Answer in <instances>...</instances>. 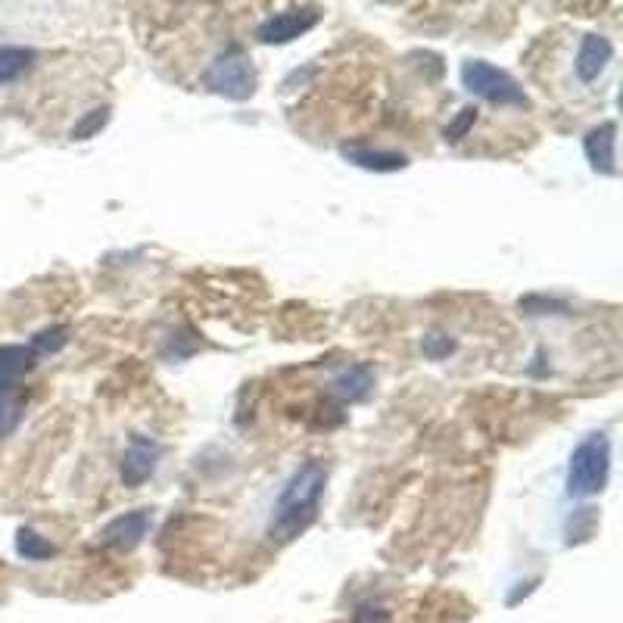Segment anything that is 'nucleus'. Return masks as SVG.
<instances>
[{
  "label": "nucleus",
  "instance_id": "1",
  "mask_svg": "<svg viewBox=\"0 0 623 623\" xmlns=\"http://www.w3.org/2000/svg\"><path fill=\"white\" fill-rule=\"evenodd\" d=\"M324 486H327V464L322 459L302 462L287 477L278 499H275L272 518H268V537L275 543H293L319 521Z\"/></svg>",
  "mask_w": 623,
  "mask_h": 623
},
{
  "label": "nucleus",
  "instance_id": "2",
  "mask_svg": "<svg viewBox=\"0 0 623 623\" xmlns=\"http://www.w3.org/2000/svg\"><path fill=\"white\" fill-rule=\"evenodd\" d=\"M611 481V437L604 430L586 434L574 446L567 459V496L570 499H592L602 496Z\"/></svg>",
  "mask_w": 623,
  "mask_h": 623
},
{
  "label": "nucleus",
  "instance_id": "3",
  "mask_svg": "<svg viewBox=\"0 0 623 623\" xmlns=\"http://www.w3.org/2000/svg\"><path fill=\"white\" fill-rule=\"evenodd\" d=\"M203 84H206V91L219 94L224 101L243 103L256 94L259 76H256V66L246 57L241 44H231L221 54H216L212 62L203 69Z\"/></svg>",
  "mask_w": 623,
  "mask_h": 623
},
{
  "label": "nucleus",
  "instance_id": "4",
  "mask_svg": "<svg viewBox=\"0 0 623 623\" xmlns=\"http://www.w3.org/2000/svg\"><path fill=\"white\" fill-rule=\"evenodd\" d=\"M462 88L468 94L481 97L496 106H515V109H527L530 97L518 81L511 79L505 69L493 66L486 60H464L462 62Z\"/></svg>",
  "mask_w": 623,
  "mask_h": 623
},
{
  "label": "nucleus",
  "instance_id": "5",
  "mask_svg": "<svg viewBox=\"0 0 623 623\" xmlns=\"http://www.w3.org/2000/svg\"><path fill=\"white\" fill-rule=\"evenodd\" d=\"M322 22V10L319 7H290V10H281V13H272L259 22L256 28V38L262 44H290V41L302 38L305 32H312L315 25Z\"/></svg>",
  "mask_w": 623,
  "mask_h": 623
},
{
  "label": "nucleus",
  "instance_id": "6",
  "mask_svg": "<svg viewBox=\"0 0 623 623\" xmlns=\"http://www.w3.org/2000/svg\"><path fill=\"white\" fill-rule=\"evenodd\" d=\"M162 459V446L153 437H143V434H135L128 440V449L122 452L119 462V477L125 486L138 489L143 483L150 481L157 474Z\"/></svg>",
  "mask_w": 623,
  "mask_h": 623
},
{
  "label": "nucleus",
  "instance_id": "7",
  "mask_svg": "<svg viewBox=\"0 0 623 623\" xmlns=\"http://www.w3.org/2000/svg\"><path fill=\"white\" fill-rule=\"evenodd\" d=\"M150 527H153V511L150 508H135V511L116 515L113 521L106 523L97 533V543L103 549H113V552H131V549H138L143 543Z\"/></svg>",
  "mask_w": 623,
  "mask_h": 623
},
{
  "label": "nucleus",
  "instance_id": "8",
  "mask_svg": "<svg viewBox=\"0 0 623 623\" xmlns=\"http://www.w3.org/2000/svg\"><path fill=\"white\" fill-rule=\"evenodd\" d=\"M584 153L589 169L602 178L618 175V122H602L584 135Z\"/></svg>",
  "mask_w": 623,
  "mask_h": 623
},
{
  "label": "nucleus",
  "instance_id": "9",
  "mask_svg": "<svg viewBox=\"0 0 623 623\" xmlns=\"http://www.w3.org/2000/svg\"><path fill=\"white\" fill-rule=\"evenodd\" d=\"M374 383H378V374L368 362H356L341 368L334 378H331V393L341 400L343 405H356L365 403L371 393H374Z\"/></svg>",
  "mask_w": 623,
  "mask_h": 623
},
{
  "label": "nucleus",
  "instance_id": "10",
  "mask_svg": "<svg viewBox=\"0 0 623 623\" xmlns=\"http://www.w3.org/2000/svg\"><path fill=\"white\" fill-rule=\"evenodd\" d=\"M611 60H614V44H611V38H604L599 32H589L580 41V47H577L574 72H577V79L584 81V84H592L608 69Z\"/></svg>",
  "mask_w": 623,
  "mask_h": 623
},
{
  "label": "nucleus",
  "instance_id": "11",
  "mask_svg": "<svg viewBox=\"0 0 623 623\" xmlns=\"http://www.w3.org/2000/svg\"><path fill=\"white\" fill-rule=\"evenodd\" d=\"M341 157L353 162L356 169L365 172H378V175H390V172H403L408 169V157L396 153V150H374L365 143H341Z\"/></svg>",
  "mask_w": 623,
  "mask_h": 623
},
{
  "label": "nucleus",
  "instance_id": "12",
  "mask_svg": "<svg viewBox=\"0 0 623 623\" xmlns=\"http://www.w3.org/2000/svg\"><path fill=\"white\" fill-rule=\"evenodd\" d=\"M38 362V356L28 346H0V390H16L22 374H28Z\"/></svg>",
  "mask_w": 623,
  "mask_h": 623
},
{
  "label": "nucleus",
  "instance_id": "13",
  "mask_svg": "<svg viewBox=\"0 0 623 623\" xmlns=\"http://www.w3.org/2000/svg\"><path fill=\"white\" fill-rule=\"evenodd\" d=\"M38 60V54L32 47H13V44H0V88L20 81Z\"/></svg>",
  "mask_w": 623,
  "mask_h": 623
},
{
  "label": "nucleus",
  "instance_id": "14",
  "mask_svg": "<svg viewBox=\"0 0 623 623\" xmlns=\"http://www.w3.org/2000/svg\"><path fill=\"white\" fill-rule=\"evenodd\" d=\"M16 552H20L25 562H50L57 555V545L50 543V540H44L38 530L20 527L16 530Z\"/></svg>",
  "mask_w": 623,
  "mask_h": 623
},
{
  "label": "nucleus",
  "instance_id": "15",
  "mask_svg": "<svg viewBox=\"0 0 623 623\" xmlns=\"http://www.w3.org/2000/svg\"><path fill=\"white\" fill-rule=\"evenodd\" d=\"M109 119H113V106H94L91 113H84V116L72 125L69 138H72V141H91V138H97L103 128L109 125Z\"/></svg>",
  "mask_w": 623,
  "mask_h": 623
},
{
  "label": "nucleus",
  "instance_id": "16",
  "mask_svg": "<svg viewBox=\"0 0 623 623\" xmlns=\"http://www.w3.org/2000/svg\"><path fill=\"white\" fill-rule=\"evenodd\" d=\"M25 415V400L16 390H0V440H7Z\"/></svg>",
  "mask_w": 623,
  "mask_h": 623
},
{
  "label": "nucleus",
  "instance_id": "17",
  "mask_svg": "<svg viewBox=\"0 0 623 623\" xmlns=\"http://www.w3.org/2000/svg\"><path fill=\"white\" fill-rule=\"evenodd\" d=\"M66 343H69V327L50 324V327H44V331H38V334L28 341V349L41 359V356H54V353H60Z\"/></svg>",
  "mask_w": 623,
  "mask_h": 623
},
{
  "label": "nucleus",
  "instance_id": "18",
  "mask_svg": "<svg viewBox=\"0 0 623 623\" xmlns=\"http://www.w3.org/2000/svg\"><path fill=\"white\" fill-rule=\"evenodd\" d=\"M596 533V511L592 508H577L567 521V545L586 543Z\"/></svg>",
  "mask_w": 623,
  "mask_h": 623
},
{
  "label": "nucleus",
  "instance_id": "19",
  "mask_svg": "<svg viewBox=\"0 0 623 623\" xmlns=\"http://www.w3.org/2000/svg\"><path fill=\"white\" fill-rule=\"evenodd\" d=\"M521 312L527 315H567V302L555 300V297H543V293H533V297H523Z\"/></svg>",
  "mask_w": 623,
  "mask_h": 623
},
{
  "label": "nucleus",
  "instance_id": "20",
  "mask_svg": "<svg viewBox=\"0 0 623 623\" xmlns=\"http://www.w3.org/2000/svg\"><path fill=\"white\" fill-rule=\"evenodd\" d=\"M455 346L459 343L452 341L449 334H427L422 341V353H424V359H430V362H442V359H449L452 353H455Z\"/></svg>",
  "mask_w": 623,
  "mask_h": 623
},
{
  "label": "nucleus",
  "instance_id": "21",
  "mask_svg": "<svg viewBox=\"0 0 623 623\" xmlns=\"http://www.w3.org/2000/svg\"><path fill=\"white\" fill-rule=\"evenodd\" d=\"M474 122H477V106H464L462 113L455 116V119L449 122L446 128H442V141L446 143H459L474 128Z\"/></svg>",
  "mask_w": 623,
  "mask_h": 623
},
{
  "label": "nucleus",
  "instance_id": "22",
  "mask_svg": "<svg viewBox=\"0 0 623 623\" xmlns=\"http://www.w3.org/2000/svg\"><path fill=\"white\" fill-rule=\"evenodd\" d=\"M353 623H390V611L374 602H362L353 614Z\"/></svg>",
  "mask_w": 623,
  "mask_h": 623
},
{
  "label": "nucleus",
  "instance_id": "23",
  "mask_svg": "<svg viewBox=\"0 0 623 623\" xmlns=\"http://www.w3.org/2000/svg\"><path fill=\"white\" fill-rule=\"evenodd\" d=\"M543 584V580H540V577H537V580H527V584H518V589H515V592H511V596H508V604H511V608H515V604L521 602V599H527V596H530V592H537V586Z\"/></svg>",
  "mask_w": 623,
  "mask_h": 623
}]
</instances>
